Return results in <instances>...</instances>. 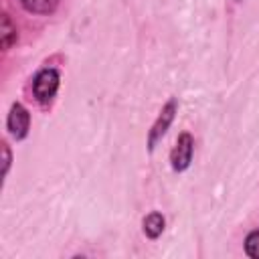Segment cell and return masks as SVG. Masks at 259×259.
<instances>
[{
  "label": "cell",
  "mask_w": 259,
  "mask_h": 259,
  "mask_svg": "<svg viewBox=\"0 0 259 259\" xmlns=\"http://www.w3.org/2000/svg\"><path fill=\"white\" fill-rule=\"evenodd\" d=\"M61 89V71L57 67H42L30 81V91L40 107H49Z\"/></svg>",
  "instance_id": "6da1fadb"
},
{
  "label": "cell",
  "mask_w": 259,
  "mask_h": 259,
  "mask_svg": "<svg viewBox=\"0 0 259 259\" xmlns=\"http://www.w3.org/2000/svg\"><path fill=\"white\" fill-rule=\"evenodd\" d=\"M178 109H180V101L178 97H168L166 103L162 105V109L158 111L156 119L152 121L150 130H148V136H146V148L150 154H154V150L158 148V144L166 138L168 130L172 127L176 115H178Z\"/></svg>",
  "instance_id": "7a4b0ae2"
},
{
  "label": "cell",
  "mask_w": 259,
  "mask_h": 259,
  "mask_svg": "<svg viewBox=\"0 0 259 259\" xmlns=\"http://www.w3.org/2000/svg\"><path fill=\"white\" fill-rule=\"evenodd\" d=\"M170 168L176 174H184L194 160V136L190 132H180L170 150Z\"/></svg>",
  "instance_id": "3957f363"
},
{
  "label": "cell",
  "mask_w": 259,
  "mask_h": 259,
  "mask_svg": "<svg viewBox=\"0 0 259 259\" xmlns=\"http://www.w3.org/2000/svg\"><path fill=\"white\" fill-rule=\"evenodd\" d=\"M6 132L14 142H22L30 134V111L24 103L14 101L6 113Z\"/></svg>",
  "instance_id": "277c9868"
},
{
  "label": "cell",
  "mask_w": 259,
  "mask_h": 259,
  "mask_svg": "<svg viewBox=\"0 0 259 259\" xmlns=\"http://www.w3.org/2000/svg\"><path fill=\"white\" fill-rule=\"evenodd\" d=\"M164 229H166V217L160 210H150L142 219V233L150 241H158L162 237Z\"/></svg>",
  "instance_id": "5b68a950"
},
{
  "label": "cell",
  "mask_w": 259,
  "mask_h": 259,
  "mask_svg": "<svg viewBox=\"0 0 259 259\" xmlns=\"http://www.w3.org/2000/svg\"><path fill=\"white\" fill-rule=\"evenodd\" d=\"M16 42H18L16 22L12 20V16L8 12H2V18H0V49H2V53H8Z\"/></svg>",
  "instance_id": "8992f818"
},
{
  "label": "cell",
  "mask_w": 259,
  "mask_h": 259,
  "mask_svg": "<svg viewBox=\"0 0 259 259\" xmlns=\"http://www.w3.org/2000/svg\"><path fill=\"white\" fill-rule=\"evenodd\" d=\"M18 4L28 14H34V16H51L53 12H57L61 0H18Z\"/></svg>",
  "instance_id": "52a82bcc"
},
{
  "label": "cell",
  "mask_w": 259,
  "mask_h": 259,
  "mask_svg": "<svg viewBox=\"0 0 259 259\" xmlns=\"http://www.w3.org/2000/svg\"><path fill=\"white\" fill-rule=\"evenodd\" d=\"M243 253L249 259H259V227L245 235V239H243Z\"/></svg>",
  "instance_id": "ba28073f"
},
{
  "label": "cell",
  "mask_w": 259,
  "mask_h": 259,
  "mask_svg": "<svg viewBox=\"0 0 259 259\" xmlns=\"http://www.w3.org/2000/svg\"><path fill=\"white\" fill-rule=\"evenodd\" d=\"M10 166H12V150L6 142H2V178L8 176Z\"/></svg>",
  "instance_id": "9c48e42d"
},
{
  "label": "cell",
  "mask_w": 259,
  "mask_h": 259,
  "mask_svg": "<svg viewBox=\"0 0 259 259\" xmlns=\"http://www.w3.org/2000/svg\"><path fill=\"white\" fill-rule=\"evenodd\" d=\"M235 2H241V0H235Z\"/></svg>",
  "instance_id": "30bf717a"
}]
</instances>
